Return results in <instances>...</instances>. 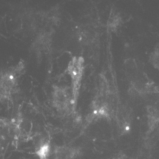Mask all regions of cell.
I'll list each match as a JSON object with an SVG mask.
<instances>
[{"label":"cell","instance_id":"2","mask_svg":"<svg viewBox=\"0 0 159 159\" xmlns=\"http://www.w3.org/2000/svg\"><path fill=\"white\" fill-rule=\"evenodd\" d=\"M54 104L57 110L65 111L67 110L71 102V97L70 92L64 88L57 87L54 90L53 94Z\"/></svg>","mask_w":159,"mask_h":159},{"label":"cell","instance_id":"3","mask_svg":"<svg viewBox=\"0 0 159 159\" xmlns=\"http://www.w3.org/2000/svg\"><path fill=\"white\" fill-rule=\"evenodd\" d=\"M76 155V150L68 147H57L55 150L56 159H72Z\"/></svg>","mask_w":159,"mask_h":159},{"label":"cell","instance_id":"1","mask_svg":"<svg viewBox=\"0 0 159 159\" xmlns=\"http://www.w3.org/2000/svg\"><path fill=\"white\" fill-rule=\"evenodd\" d=\"M83 62L84 60L81 57L73 58L68 66V70L71 76L73 85V96L77 92V87L80 81L82 71H83Z\"/></svg>","mask_w":159,"mask_h":159}]
</instances>
